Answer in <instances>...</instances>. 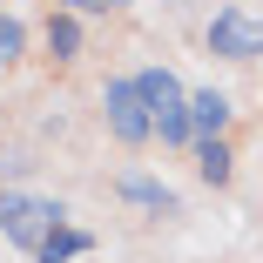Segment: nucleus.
Wrapping results in <instances>:
<instances>
[{
    "label": "nucleus",
    "instance_id": "nucleus-1",
    "mask_svg": "<svg viewBox=\"0 0 263 263\" xmlns=\"http://www.w3.org/2000/svg\"><path fill=\"white\" fill-rule=\"evenodd\" d=\"M61 223H68V209H61V202H47V196H14V189L0 196V236L21 243V250H41Z\"/></svg>",
    "mask_w": 263,
    "mask_h": 263
},
{
    "label": "nucleus",
    "instance_id": "nucleus-2",
    "mask_svg": "<svg viewBox=\"0 0 263 263\" xmlns=\"http://www.w3.org/2000/svg\"><path fill=\"white\" fill-rule=\"evenodd\" d=\"M101 108H108V128H115L122 142H148V135H155V108L142 101V81H135V74H122V81L101 88Z\"/></svg>",
    "mask_w": 263,
    "mask_h": 263
},
{
    "label": "nucleus",
    "instance_id": "nucleus-3",
    "mask_svg": "<svg viewBox=\"0 0 263 263\" xmlns=\"http://www.w3.org/2000/svg\"><path fill=\"white\" fill-rule=\"evenodd\" d=\"M209 54L216 61H263V21H250L243 7H223L209 21Z\"/></svg>",
    "mask_w": 263,
    "mask_h": 263
},
{
    "label": "nucleus",
    "instance_id": "nucleus-4",
    "mask_svg": "<svg viewBox=\"0 0 263 263\" xmlns=\"http://www.w3.org/2000/svg\"><path fill=\"white\" fill-rule=\"evenodd\" d=\"M230 95H216V88H196L189 95V122H196V142H223V128H230Z\"/></svg>",
    "mask_w": 263,
    "mask_h": 263
},
{
    "label": "nucleus",
    "instance_id": "nucleus-5",
    "mask_svg": "<svg viewBox=\"0 0 263 263\" xmlns=\"http://www.w3.org/2000/svg\"><path fill=\"white\" fill-rule=\"evenodd\" d=\"M115 196L135 202V209H155V216H176V189H169V182H155V176H122Z\"/></svg>",
    "mask_w": 263,
    "mask_h": 263
},
{
    "label": "nucleus",
    "instance_id": "nucleus-6",
    "mask_svg": "<svg viewBox=\"0 0 263 263\" xmlns=\"http://www.w3.org/2000/svg\"><path fill=\"white\" fill-rule=\"evenodd\" d=\"M135 81H142V101H148L155 115H169V108H189V88H182L169 68H142Z\"/></svg>",
    "mask_w": 263,
    "mask_h": 263
},
{
    "label": "nucleus",
    "instance_id": "nucleus-7",
    "mask_svg": "<svg viewBox=\"0 0 263 263\" xmlns=\"http://www.w3.org/2000/svg\"><path fill=\"white\" fill-rule=\"evenodd\" d=\"M196 169H202V182H209V189H223V182L236 176V155H230V142H196Z\"/></svg>",
    "mask_w": 263,
    "mask_h": 263
},
{
    "label": "nucleus",
    "instance_id": "nucleus-8",
    "mask_svg": "<svg viewBox=\"0 0 263 263\" xmlns=\"http://www.w3.org/2000/svg\"><path fill=\"white\" fill-rule=\"evenodd\" d=\"M88 250H95V236H81V230H68V223H61V230L47 236L34 256H41V263H68V256H88Z\"/></svg>",
    "mask_w": 263,
    "mask_h": 263
},
{
    "label": "nucleus",
    "instance_id": "nucleus-9",
    "mask_svg": "<svg viewBox=\"0 0 263 263\" xmlns=\"http://www.w3.org/2000/svg\"><path fill=\"white\" fill-rule=\"evenodd\" d=\"M47 54H54V61H74L81 54V21L74 14H54V21H47Z\"/></svg>",
    "mask_w": 263,
    "mask_h": 263
},
{
    "label": "nucleus",
    "instance_id": "nucleus-10",
    "mask_svg": "<svg viewBox=\"0 0 263 263\" xmlns=\"http://www.w3.org/2000/svg\"><path fill=\"white\" fill-rule=\"evenodd\" d=\"M155 135H162V142H176V148H196V122H189V108L155 115Z\"/></svg>",
    "mask_w": 263,
    "mask_h": 263
},
{
    "label": "nucleus",
    "instance_id": "nucleus-11",
    "mask_svg": "<svg viewBox=\"0 0 263 263\" xmlns=\"http://www.w3.org/2000/svg\"><path fill=\"white\" fill-rule=\"evenodd\" d=\"M21 47H27V27H21L14 14H0V68H14V61H21Z\"/></svg>",
    "mask_w": 263,
    "mask_h": 263
},
{
    "label": "nucleus",
    "instance_id": "nucleus-12",
    "mask_svg": "<svg viewBox=\"0 0 263 263\" xmlns=\"http://www.w3.org/2000/svg\"><path fill=\"white\" fill-rule=\"evenodd\" d=\"M88 7H108V0H61V14H88Z\"/></svg>",
    "mask_w": 263,
    "mask_h": 263
},
{
    "label": "nucleus",
    "instance_id": "nucleus-13",
    "mask_svg": "<svg viewBox=\"0 0 263 263\" xmlns=\"http://www.w3.org/2000/svg\"><path fill=\"white\" fill-rule=\"evenodd\" d=\"M0 176H7V162H0ZM0 196H7V189H0Z\"/></svg>",
    "mask_w": 263,
    "mask_h": 263
},
{
    "label": "nucleus",
    "instance_id": "nucleus-14",
    "mask_svg": "<svg viewBox=\"0 0 263 263\" xmlns=\"http://www.w3.org/2000/svg\"><path fill=\"white\" fill-rule=\"evenodd\" d=\"M108 7H128V0H108Z\"/></svg>",
    "mask_w": 263,
    "mask_h": 263
}]
</instances>
